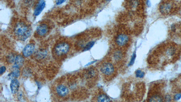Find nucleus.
Masks as SVG:
<instances>
[{"label":"nucleus","mask_w":181,"mask_h":102,"mask_svg":"<svg viewBox=\"0 0 181 102\" xmlns=\"http://www.w3.org/2000/svg\"><path fill=\"white\" fill-rule=\"evenodd\" d=\"M14 33L19 40L25 41L31 35L32 29L29 25L24 22H19L15 26Z\"/></svg>","instance_id":"1"},{"label":"nucleus","mask_w":181,"mask_h":102,"mask_svg":"<svg viewBox=\"0 0 181 102\" xmlns=\"http://www.w3.org/2000/svg\"><path fill=\"white\" fill-rule=\"evenodd\" d=\"M69 49L70 45L69 44L65 42H61L58 44L54 47V53L57 56H63L68 52Z\"/></svg>","instance_id":"2"},{"label":"nucleus","mask_w":181,"mask_h":102,"mask_svg":"<svg viewBox=\"0 0 181 102\" xmlns=\"http://www.w3.org/2000/svg\"><path fill=\"white\" fill-rule=\"evenodd\" d=\"M101 71L104 75L106 76H110L114 73V67L111 63H105L101 66Z\"/></svg>","instance_id":"3"},{"label":"nucleus","mask_w":181,"mask_h":102,"mask_svg":"<svg viewBox=\"0 0 181 102\" xmlns=\"http://www.w3.org/2000/svg\"><path fill=\"white\" fill-rule=\"evenodd\" d=\"M129 37L127 34H121L118 35L116 38L115 43L117 45L120 47H122L127 45L129 41Z\"/></svg>","instance_id":"4"},{"label":"nucleus","mask_w":181,"mask_h":102,"mask_svg":"<svg viewBox=\"0 0 181 102\" xmlns=\"http://www.w3.org/2000/svg\"><path fill=\"white\" fill-rule=\"evenodd\" d=\"M35 45L31 43L25 46L24 48L23 49L22 54L25 57H29L31 56L34 52H35Z\"/></svg>","instance_id":"5"},{"label":"nucleus","mask_w":181,"mask_h":102,"mask_svg":"<svg viewBox=\"0 0 181 102\" xmlns=\"http://www.w3.org/2000/svg\"><path fill=\"white\" fill-rule=\"evenodd\" d=\"M172 8V4L171 3L168 2H164L160 6V12L163 15H168L171 11Z\"/></svg>","instance_id":"6"},{"label":"nucleus","mask_w":181,"mask_h":102,"mask_svg":"<svg viewBox=\"0 0 181 102\" xmlns=\"http://www.w3.org/2000/svg\"><path fill=\"white\" fill-rule=\"evenodd\" d=\"M49 30V26L47 25L41 24L37 27L36 32L37 34H38L39 36L42 37L45 36L48 33Z\"/></svg>","instance_id":"7"},{"label":"nucleus","mask_w":181,"mask_h":102,"mask_svg":"<svg viewBox=\"0 0 181 102\" xmlns=\"http://www.w3.org/2000/svg\"><path fill=\"white\" fill-rule=\"evenodd\" d=\"M46 3L44 0H39L38 3L36 4L34 15L35 16H38L41 14L43 10L45 7Z\"/></svg>","instance_id":"8"},{"label":"nucleus","mask_w":181,"mask_h":102,"mask_svg":"<svg viewBox=\"0 0 181 102\" xmlns=\"http://www.w3.org/2000/svg\"><path fill=\"white\" fill-rule=\"evenodd\" d=\"M56 92L60 97H65L69 93V89L64 85H59L56 88Z\"/></svg>","instance_id":"9"},{"label":"nucleus","mask_w":181,"mask_h":102,"mask_svg":"<svg viewBox=\"0 0 181 102\" xmlns=\"http://www.w3.org/2000/svg\"><path fill=\"white\" fill-rule=\"evenodd\" d=\"M19 88V82L17 78L11 80L10 88L12 94H16L18 92Z\"/></svg>","instance_id":"10"},{"label":"nucleus","mask_w":181,"mask_h":102,"mask_svg":"<svg viewBox=\"0 0 181 102\" xmlns=\"http://www.w3.org/2000/svg\"><path fill=\"white\" fill-rule=\"evenodd\" d=\"M24 58L21 55H16L15 60L14 62V66H13V68L19 69L23 65L24 63Z\"/></svg>","instance_id":"11"},{"label":"nucleus","mask_w":181,"mask_h":102,"mask_svg":"<svg viewBox=\"0 0 181 102\" xmlns=\"http://www.w3.org/2000/svg\"><path fill=\"white\" fill-rule=\"evenodd\" d=\"M13 71L11 72L8 76V78L11 80L17 78L20 75V71H19V69H16V68H13Z\"/></svg>","instance_id":"12"},{"label":"nucleus","mask_w":181,"mask_h":102,"mask_svg":"<svg viewBox=\"0 0 181 102\" xmlns=\"http://www.w3.org/2000/svg\"><path fill=\"white\" fill-rule=\"evenodd\" d=\"M97 75L96 70L93 68H90L87 70L86 73V77L87 78H92L95 77Z\"/></svg>","instance_id":"13"},{"label":"nucleus","mask_w":181,"mask_h":102,"mask_svg":"<svg viewBox=\"0 0 181 102\" xmlns=\"http://www.w3.org/2000/svg\"><path fill=\"white\" fill-rule=\"evenodd\" d=\"M123 57V53L121 51H116L113 55V59L116 62L121 61Z\"/></svg>","instance_id":"14"},{"label":"nucleus","mask_w":181,"mask_h":102,"mask_svg":"<svg viewBox=\"0 0 181 102\" xmlns=\"http://www.w3.org/2000/svg\"><path fill=\"white\" fill-rule=\"evenodd\" d=\"M48 52L46 50L42 49V50H40V51H39L37 52L36 54V57L39 59H43L44 57L46 56Z\"/></svg>","instance_id":"15"},{"label":"nucleus","mask_w":181,"mask_h":102,"mask_svg":"<svg viewBox=\"0 0 181 102\" xmlns=\"http://www.w3.org/2000/svg\"><path fill=\"white\" fill-rule=\"evenodd\" d=\"M164 100L163 97L160 95H154L150 98V102H163Z\"/></svg>","instance_id":"16"},{"label":"nucleus","mask_w":181,"mask_h":102,"mask_svg":"<svg viewBox=\"0 0 181 102\" xmlns=\"http://www.w3.org/2000/svg\"><path fill=\"white\" fill-rule=\"evenodd\" d=\"M111 101L110 98L107 95H104V94H101V95H99L97 98V101L98 102H110Z\"/></svg>","instance_id":"17"},{"label":"nucleus","mask_w":181,"mask_h":102,"mask_svg":"<svg viewBox=\"0 0 181 102\" xmlns=\"http://www.w3.org/2000/svg\"><path fill=\"white\" fill-rule=\"evenodd\" d=\"M95 43V41H91L88 42L83 48V51H88L90 50L94 45Z\"/></svg>","instance_id":"18"},{"label":"nucleus","mask_w":181,"mask_h":102,"mask_svg":"<svg viewBox=\"0 0 181 102\" xmlns=\"http://www.w3.org/2000/svg\"><path fill=\"white\" fill-rule=\"evenodd\" d=\"M175 52H176L175 49L173 47H170L166 51V54L169 57H172L175 55Z\"/></svg>","instance_id":"19"},{"label":"nucleus","mask_w":181,"mask_h":102,"mask_svg":"<svg viewBox=\"0 0 181 102\" xmlns=\"http://www.w3.org/2000/svg\"><path fill=\"white\" fill-rule=\"evenodd\" d=\"M16 55H15L13 54H11L8 55L7 56V60L8 62L11 63H14L15 60V58H16Z\"/></svg>","instance_id":"20"},{"label":"nucleus","mask_w":181,"mask_h":102,"mask_svg":"<svg viewBox=\"0 0 181 102\" xmlns=\"http://www.w3.org/2000/svg\"><path fill=\"white\" fill-rule=\"evenodd\" d=\"M145 73L141 71V70H138L135 72V76L136 77L142 78L145 76Z\"/></svg>","instance_id":"21"},{"label":"nucleus","mask_w":181,"mask_h":102,"mask_svg":"<svg viewBox=\"0 0 181 102\" xmlns=\"http://www.w3.org/2000/svg\"><path fill=\"white\" fill-rule=\"evenodd\" d=\"M139 0H130L129 4L131 5V7L133 8H135L139 5Z\"/></svg>","instance_id":"22"},{"label":"nucleus","mask_w":181,"mask_h":102,"mask_svg":"<svg viewBox=\"0 0 181 102\" xmlns=\"http://www.w3.org/2000/svg\"><path fill=\"white\" fill-rule=\"evenodd\" d=\"M136 57V54L135 51L133 54L131 60L129 61V66H132L134 64L135 60Z\"/></svg>","instance_id":"23"},{"label":"nucleus","mask_w":181,"mask_h":102,"mask_svg":"<svg viewBox=\"0 0 181 102\" xmlns=\"http://www.w3.org/2000/svg\"><path fill=\"white\" fill-rule=\"evenodd\" d=\"M31 74H32V72L30 71V70H29V69H25L23 71V74L25 77L29 76Z\"/></svg>","instance_id":"24"},{"label":"nucleus","mask_w":181,"mask_h":102,"mask_svg":"<svg viewBox=\"0 0 181 102\" xmlns=\"http://www.w3.org/2000/svg\"><path fill=\"white\" fill-rule=\"evenodd\" d=\"M181 99V94H178L175 95L174 99L176 101H178Z\"/></svg>","instance_id":"25"},{"label":"nucleus","mask_w":181,"mask_h":102,"mask_svg":"<svg viewBox=\"0 0 181 102\" xmlns=\"http://www.w3.org/2000/svg\"><path fill=\"white\" fill-rule=\"evenodd\" d=\"M5 70H6L5 67L4 66H1V67L0 68V74H1V75H2L4 73Z\"/></svg>","instance_id":"26"},{"label":"nucleus","mask_w":181,"mask_h":102,"mask_svg":"<svg viewBox=\"0 0 181 102\" xmlns=\"http://www.w3.org/2000/svg\"><path fill=\"white\" fill-rule=\"evenodd\" d=\"M165 101H167V102H170V101H171L172 98L171 97V96L169 95H166L165 97Z\"/></svg>","instance_id":"27"},{"label":"nucleus","mask_w":181,"mask_h":102,"mask_svg":"<svg viewBox=\"0 0 181 102\" xmlns=\"http://www.w3.org/2000/svg\"><path fill=\"white\" fill-rule=\"evenodd\" d=\"M65 1H66V0H57L56 1V4L57 5H60L62 4Z\"/></svg>","instance_id":"28"},{"label":"nucleus","mask_w":181,"mask_h":102,"mask_svg":"<svg viewBox=\"0 0 181 102\" xmlns=\"http://www.w3.org/2000/svg\"><path fill=\"white\" fill-rule=\"evenodd\" d=\"M96 61H92V62H90L89 63H87V65H86V66H89V65H92L93 63H94L96 62Z\"/></svg>","instance_id":"29"},{"label":"nucleus","mask_w":181,"mask_h":102,"mask_svg":"<svg viewBox=\"0 0 181 102\" xmlns=\"http://www.w3.org/2000/svg\"><path fill=\"white\" fill-rule=\"evenodd\" d=\"M147 5H148V7H150L151 6V2L149 0H148L147 1Z\"/></svg>","instance_id":"30"},{"label":"nucleus","mask_w":181,"mask_h":102,"mask_svg":"<svg viewBox=\"0 0 181 102\" xmlns=\"http://www.w3.org/2000/svg\"><path fill=\"white\" fill-rule=\"evenodd\" d=\"M107 1H111V0H107Z\"/></svg>","instance_id":"31"},{"label":"nucleus","mask_w":181,"mask_h":102,"mask_svg":"<svg viewBox=\"0 0 181 102\" xmlns=\"http://www.w3.org/2000/svg\"><path fill=\"white\" fill-rule=\"evenodd\" d=\"M180 83H181V80H180Z\"/></svg>","instance_id":"32"}]
</instances>
